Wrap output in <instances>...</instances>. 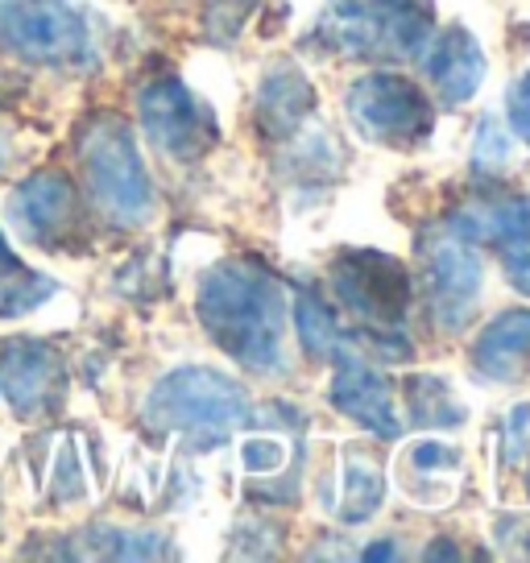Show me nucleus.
Wrapping results in <instances>:
<instances>
[{
	"mask_svg": "<svg viewBox=\"0 0 530 563\" xmlns=\"http://www.w3.org/2000/svg\"><path fill=\"white\" fill-rule=\"evenodd\" d=\"M195 316L216 349L253 377H283L290 295L274 269L253 257H229L212 265L195 290Z\"/></svg>",
	"mask_w": 530,
	"mask_h": 563,
	"instance_id": "obj_1",
	"label": "nucleus"
},
{
	"mask_svg": "<svg viewBox=\"0 0 530 563\" xmlns=\"http://www.w3.org/2000/svg\"><path fill=\"white\" fill-rule=\"evenodd\" d=\"M142 422L154 435H183L195 452H212L253 422V402L241 382L203 365L162 373L142 402Z\"/></svg>",
	"mask_w": 530,
	"mask_h": 563,
	"instance_id": "obj_2",
	"label": "nucleus"
},
{
	"mask_svg": "<svg viewBox=\"0 0 530 563\" xmlns=\"http://www.w3.org/2000/svg\"><path fill=\"white\" fill-rule=\"evenodd\" d=\"M84 191L91 211L112 229H142L158 211L154 178L142 158V145L121 117H91L75 145Z\"/></svg>",
	"mask_w": 530,
	"mask_h": 563,
	"instance_id": "obj_3",
	"label": "nucleus"
},
{
	"mask_svg": "<svg viewBox=\"0 0 530 563\" xmlns=\"http://www.w3.org/2000/svg\"><path fill=\"white\" fill-rule=\"evenodd\" d=\"M435 30V9L427 0H328V13L319 21L323 46L344 58H382L402 63L427 46Z\"/></svg>",
	"mask_w": 530,
	"mask_h": 563,
	"instance_id": "obj_4",
	"label": "nucleus"
},
{
	"mask_svg": "<svg viewBox=\"0 0 530 563\" xmlns=\"http://www.w3.org/2000/svg\"><path fill=\"white\" fill-rule=\"evenodd\" d=\"M344 112L356 137L382 150H415L435 129L427 91L398 70H365L353 79L344 91Z\"/></svg>",
	"mask_w": 530,
	"mask_h": 563,
	"instance_id": "obj_5",
	"label": "nucleus"
},
{
	"mask_svg": "<svg viewBox=\"0 0 530 563\" xmlns=\"http://www.w3.org/2000/svg\"><path fill=\"white\" fill-rule=\"evenodd\" d=\"M448 236L464 245H494L501 274L510 290L530 299V195L527 191H494L464 199L443 220Z\"/></svg>",
	"mask_w": 530,
	"mask_h": 563,
	"instance_id": "obj_6",
	"label": "nucleus"
},
{
	"mask_svg": "<svg viewBox=\"0 0 530 563\" xmlns=\"http://www.w3.org/2000/svg\"><path fill=\"white\" fill-rule=\"evenodd\" d=\"M0 46L30 67H75L91 37L67 0H0Z\"/></svg>",
	"mask_w": 530,
	"mask_h": 563,
	"instance_id": "obj_7",
	"label": "nucleus"
},
{
	"mask_svg": "<svg viewBox=\"0 0 530 563\" xmlns=\"http://www.w3.org/2000/svg\"><path fill=\"white\" fill-rule=\"evenodd\" d=\"M332 299L365 319V328H398L410 311V274L407 265L377 249H344L328 265Z\"/></svg>",
	"mask_w": 530,
	"mask_h": 563,
	"instance_id": "obj_8",
	"label": "nucleus"
},
{
	"mask_svg": "<svg viewBox=\"0 0 530 563\" xmlns=\"http://www.w3.org/2000/svg\"><path fill=\"white\" fill-rule=\"evenodd\" d=\"M137 124H142L145 141L170 162L203 158L220 141L212 108L175 75H162L137 91Z\"/></svg>",
	"mask_w": 530,
	"mask_h": 563,
	"instance_id": "obj_9",
	"label": "nucleus"
},
{
	"mask_svg": "<svg viewBox=\"0 0 530 563\" xmlns=\"http://www.w3.org/2000/svg\"><path fill=\"white\" fill-rule=\"evenodd\" d=\"M9 229L18 232L25 245L34 249H58L75 229H79V191L63 170H37L21 178L9 195Z\"/></svg>",
	"mask_w": 530,
	"mask_h": 563,
	"instance_id": "obj_10",
	"label": "nucleus"
},
{
	"mask_svg": "<svg viewBox=\"0 0 530 563\" xmlns=\"http://www.w3.org/2000/svg\"><path fill=\"white\" fill-rule=\"evenodd\" d=\"M328 402L336 406L344 419L361 422L377 440H398L402 435V419H398V402H394V386L369 365L365 352H356L349 340L344 349L332 356V382H328Z\"/></svg>",
	"mask_w": 530,
	"mask_h": 563,
	"instance_id": "obj_11",
	"label": "nucleus"
},
{
	"mask_svg": "<svg viewBox=\"0 0 530 563\" xmlns=\"http://www.w3.org/2000/svg\"><path fill=\"white\" fill-rule=\"evenodd\" d=\"M481 286H485V269L473 245L448 236L427 249V302L440 332H464V323L477 316Z\"/></svg>",
	"mask_w": 530,
	"mask_h": 563,
	"instance_id": "obj_12",
	"label": "nucleus"
},
{
	"mask_svg": "<svg viewBox=\"0 0 530 563\" xmlns=\"http://www.w3.org/2000/svg\"><path fill=\"white\" fill-rule=\"evenodd\" d=\"M67 369L63 356L42 340H13L0 352V398L13 406L21 419L51 415L63 402Z\"/></svg>",
	"mask_w": 530,
	"mask_h": 563,
	"instance_id": "obj_13",
	"label": "nucleus"
},
{
	"mask_svg": "<svg viewBox=\"0 0 530 563\" xmlns=\"http://www.w3.org/2000/svg\"><path fill=\"white\" fill-rule=\"evenodd\" d=\"M419 70L423 79L435 88L440 104L460 108L477 96L481 79H485V51L477 46V37L468 34L464 25H443V30H431L427 46L419 54Z\"/></svg>",
	"mask_w": 530,
	"mask_h": 563,
	"instance_id": "obj_14",
	"label": "nucleus"
},
{
	"mask_svg": "<svg viewBox=\"0 0 530 563\" xmlns=\"http://www.w3.org/2000/svg\"><path fill=\"white\" fill-rule=\"evenodd\" d=\"M473 373L494 386H514L530 373V307L501 311L473 344Z\"/></svg>",
	"mask_w": 530,
	"mask_h": 563,
	"instance_id": "obj_15",
	"label": "nucleus"
},
{
	"mask_svg": "<svg viewBox=\"0 0 530 563\" xmlns=\"http://www.w3.org/2000/svg\"><path fill=\"white\" fill-rule=\"evenodd\" d=\"M311 112H316V88H311V79L302 75L299 63L278 58L262 75V88H257V124H262V133L269 141L295 137Z\"/></svg>",
	"mask_w": 530,
	"mask_h": 563,
	"instance_id": "obj_16",
	"label": "nucleus"
},
{
	"mask_svg": "<svg viewBox=\"0 0 530 563\" xmlns=\"http://www.w3.org/2000/svg\"><path fill=\"white\" fill-rule=\"evenodd\" d=\"M382 497H386V468L382 460L373 456L369 448H340L336 464V497H328L323 506L328 514H336L344 527H361L369 522L373 514L382 510Z\"/></svg>",
	"mask_w": 530,
	"mask_h": 563,
	"instance_id": "obj_17",
	"label": "nucleus"
},
{
	"mask_svg": "<svg viewBox=\"0 0 530 563\" xmlns=\"http://www.w3.org/2000/svg\"><path fill=\"white\" fill-rule=\"evenodd\" d=\"M402 394H407V410L415 427L448 431V427H460L468 419V410H464V402L456 398V389L443 373H410Z\"/></svg>",
	"mask_w": 530,
	"mask_h": 563,
	"instance_id": "obj_18",
	"label": "nucleus"
},
{
	"mask_svg": "<svg viewBox=\"0 0 530 563\" xmlns=\"http://www.w3.org/2000/svg\"><path fill=\"white\" fill-rule=\"evenodd\" d=\"M290 316H295V328H299V344L302 352L319 361V365H332V356L344 349V335L336 328V316L332 307L319 299L316 290H295L290 295Z\"/></svg>",
	"mask_w": 530,
	"mask_h": 563,
	"instance_id": "obj_19",
	"label": "nucleus"
},
{
	"mask_svg": "<svg viewBox=\"0 0 530 563\" xmlns=\"http://www.w3.org/2000/svg\"><path fill=\"white\" fill-rule=\"evenodd\" d=\"M91 543L84 555H100V560H162L170 555V539L158 530H133V527H91L84 534Z\"/></svg>",
	"mask_w": 530,
	"mask_h": 563,
	"instance_id": "obj_20",
	"label": "nucleus"
},
{
	"mask_svg": "<svg viewBox=\"0 0 530 563\" xmlns=\"http://www.w3.org/2000/svg\"><path fill=\"white\" fill-rule=\"evenodd\" d=\"M464 468V456L460 448L443 440H415L407 448V460H402V473H407V493H419L423 485H452L456 489V476Z\"/></svg>",
	"mask_w": 530,
	"mask_h": 563,
	"instance_id": "obj_21",
	"label": "nucleus"
},
{
	"mask_svg": "<svg viewBox=\"0 0 530 563\" xmlns=\"http://www.w3.org/2000/svg\"><path fill=\"white\" fill-rule=\"evenodd\" d=\"M54 286L46 274H30V269H18L13 278L0 282V319H18V316H30L37 311L42 302L51 299Z\"/></svg>",
	"mask_w": 530,
	"mask_h": 563,
	"instance_id": "obj_22",
	"label": "nucleus"
},
{
	"mask_svg": "<svg viewBox=\"0 0 530 563\" xmlns=\"http://www.w3.org/2000/svg\"><path fill=\"white\" fill-rule=\"evenodd\" d=\"M51 493H54V501H63V506H71V501H79V497L88 493V481H84V456H79L75 440H63L58 456H54Z\"/></svg>",
	"mask_w": 530,
	"mask_h": 563,
	"instance_id": "obj_23",
	"label": "nucleus"
},
{
	"mask_svg": "<svg viewBox=\"0 0 530 563\" xmlns=\"http://www.w3.org/2000/svg\"><path fill=\"white\" fill-rule=\"evenodd\" d=\"M506 162H510V133L497 124V117H481L477 137H473V170L497 175Z\"/></svg>",
	"mask_w": 530,
	"mask_h": 563,
	"instance_id": "obj_24",
	"label": "nucleus"
},
{
	"mask_svg": "<svg viewBox=\"0 0 530 563\" xmlns=\"http://www.w3.org/2000/svg\"><path fill=\"white\" fill-rule=\"evenodd\" d=\"M286 464V443L278 435H245L241 440V468L249 476H274Z\"/></svg>",
	"mask_w": 530,
	"mask_h": 563,
	"instance_id": "obj_25",
	"label": "nucleus"
},
{
	"mask_svg": "<svg viewBox=\"0 0 530 563\" xmlns=\"http://www.w3.org/2000/svg\"><path fill=\"white\" fill-rule=\"evenodd\" d=\"M506 121H510L514 137L530 145V70H522L506 91Z\"/></svg>",
	"mask_w": 530,
	"mask_h": 563,
	"instance_id": "obj_26",
	"label": "nucleus"
},
{
	"mask_svg": "<svg viewBox=\"0 0 530 563\" xmlns=\"http://www.w3.org/2000/svg\"><path fill=\"white\" fill-rule=\"evenodd\" d=\"M527 443H530V402H518L506 415V460L518 464L527 456Z\"/></svg>",
	"mask_w": 530,
	"mask_h": 563,
	"instance_id": "obj_27",
	"label": "nucleus"
},
{
	"mask_svg": "<svg viewBox=\"0 0 530 563\" xmlns=\"http://www.w3.org/2000/svg\"><path fill=\"white\" fill-rule=\"evenodd\" d=\"M361 560H402V547L394 539H377V543L361 547Z\"/></svg>",
	"mask_w": 530,
	"mask_h": 563,
	"instance_id": "obj_28",
	"label": "nucleus"
},
{
	"mask_svg": "<svg viewBox=\"0 0 530 563\" xmlns=\"http://www.w3.org/2000/svg\"><path fill=\"white\" fill-rule=\"evenodd\" d=\"M18 269H21V257H18V253H13V245H9V236L0 232V282H4V278H13Z\"/></svg>",
	"mask_w": 530,
	"mask_h": 563,
	"instance_id": "obj_29",
	"label": "nucleus"
},
{
	"mask_svg": "<svg viewBox=\"0 0 530 563\" xmlns=\"http://www.w3.org/2000/svg\"><path fill=\"white\" fill-rule=\"evenodd\" d=\"M423 560H460V547H448V539H431Z\"/></svg>",
	"mask_w": 530,
	"mask_h": 563,
	"instance_id": "obj_30",
	"label": "nucleus"
},
{
	"mask_svg": "<svg viewBox=\"0 0 530 563\" xmlns=\"http://www.w3.org/2000/svg\"><path fill=\"white\" fill-rule=\"evenodd\" d=\"M522 485H527V497H530V464H527V481H522Z\"/></svg>",
	"mask_w": 530,
	"mask_h": 563,
	"instance_id": "obj_31",
	"label": "nucleus"
}]
</instances>
